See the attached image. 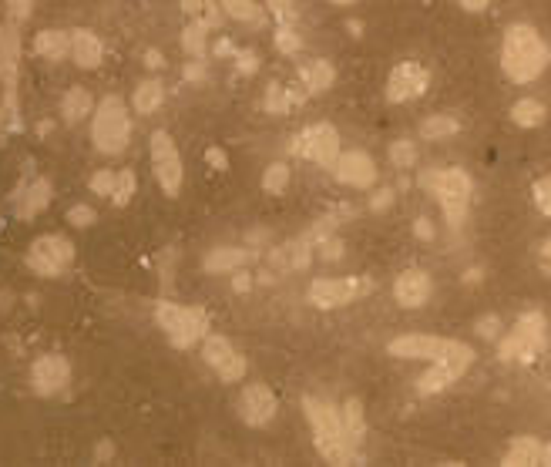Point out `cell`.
<instances>
[{
  "label": "cell",
  "instance_id": "1",
  "mask_svg": "<svg viewBox=\"0 0 551 467\" xmlns=\"http://www.w3.org/2000/svg\"><path fill=\"white\" fill-rule=\"evenodd\" d=\"M551 61V48L545 44L531 24H511L508 34H504V48H501V68L508 74V81L515 84H528L535 81L541 71L548 68Z\"/></svg>",
  "mask_w": 551,
  "mask_h": 467
},
{
  "label": "cell",
  "instance_id": "2",
  "mask_svg": "<svg viewBox=\"0 0 551 467\" xmlns=\"http://www.w3.org/2000/svg\"><path fill=\"white\" fill-rule=\"evenodd\" d=\"M390 357H404V360H434L444 370H451L457 380L471 370L474 350L461 340H447V336H427V333H410L390 340Z\"/></svg>",
  "mask_w": 551,
  "mask_h": 467
},
{
  "label": "cell",
  "instance_id": "3",
  "mask_svg": "<svg viewBox=\"0 0 551 467\" xmlns=\"http://www.w3.org/2000/svg\"><path fill=\"white\" fill-rule=\"evenodd\" d=\"M303 410H306V420H310V427H313L316 451H320L326 461H330V464H353V461H357V451H353L350 441H347V434H343L340 410H336L330 400L306 397Z\"/></svg>",
  "mask_w": 551,
  "mask_h": 467
},
{
  "label": "cell",
  "instance_id": "4",
  "mask_svg": "<svg viewBox=\"0 0 551 467\" xmlns=\"http://www.w3.org/2000/svg\"><path fill=\"white\" fill-rule=\"evenodd\" d=\"M427 192L437 195L444 209L447 226L454 232H461V226L468 222V209H471V195H474V182L464 168H431V172L420 175Z\"/></svg>",
  "mask_w": 551,
  "mask_h": 467
},
{
  "label": "cell",
  "instance_id": "5",
  "mask_svg": "<svg viewBox=\"0 0 551 467\" xmlns=\"http://www.w3.org/2000/svg\"><path fill=\"white\" fill-rule=\"evenodd\" d=\"M91 138H95L98 152L105 155H121L132 142V115L118 95H108L98 105L95 121H91Z\"/></svg>",
  "mask_w": 551,
  "mask_h": 467
},
{
  "label": "cell",
  "instance_id": "6",
  "mask_svg": "<svg viewBox=\"0 0 551 467\" xmlns=\"http://www.w3.org/2000/svg\"><path fill=\"white\" fill-rule=\"evenodd\" d=\"M155 323L162 326L165 336L172 340V347L179 350L205 340V333H209V316H205L202 306H179L162 300L155 306Z\"/></svg>",
  "mask_w": 551,
  "mask_h": 467
},
{
  "label": "cell",
  "instance_id": "7",
  "mask_svg": "<svg viewBox=\"0 0 551 467\" xmlns=\"http://www.w3.org/2000/svg\"><path fill=\"white\" fill-rule=\"evenodd\" d=\"M548 343V323L541 313L518 316V323L498 340V357L504 363H528L535 360Z\"/></svg>",
  "mask_w": 551,
  "mask_h": 467
},
{
  "label": "cell",
  "instance_id": "8",
  "mask_svg": "<svg viewBox=\"0 0 551 467\" xmlns=\"http://www.w3.org/2000/svg\"><path fill=\"white\" fill-rule=\"evenodd\" d=\"M373 289V279L367 276H333V279H313L306 296L316 310H340V306L357 303Z\"/></svg>",
  "mask_w": 551,
  "mask_h": 467
},
{
  "label": "cell",
  "instance_id": "9",
  "mask_svg": "<svg viewBox=\"0 0 551 467\" xmlns=\"http://www.w3.org/2000/svg\"><path fill=\"white\" fill-rule=\"evenodd\" d=\"M152 172H155V182L162 185V192L168 199L182 192V179H185V168H182V155H179V145L175 138L158 128L152 135Z\"/></svg>",
  "mask_w": 551,
  "mask_h": 467
},
{
  "label": "cell",
  "instance_id": "10",
  "mask_svg": "<svg viewBox=\"0 0 551 467\" xmlns=\"http://www.w3.org/2000/svg\"><path fill=\"white\" fill-rule=\"evenodd\" d=\"M74 263V246L64 236H37L27 249V266L37 276H61Z\"/></svg>",
  "mask_w": 551,
  "mask_h": 467
},
{
  "label": "cell",
  "instance_id": "11",
  "mask_svg": "<svg viewBox=\"0 0 551 467\" xmlns=\"http://www.w3.org/2000/svg\"><path fill=\"white\" fill-rule=\"evenodd\" d=\"M293 152L323 168H333L336 158H340V135H336L333 125L320 121V125L303 128V132L293 138Z\"/></svg>",
  "mask_w": 551,
  "mask_h": 467
},
{
  "label": "cell",
  "instance_id": "12",
  "mask_svg": "<svg viewBox=\"0 0 551 467\" xmlns=\"http://www.w3.org/2000/svg\"><path fill=\"white\" fill-rule=\"evenodd\" d=\"M17 71H21V37L11 24L0 31V81H4V108L14 128L21 125L17 121Z\"/></svg>",
  "mask_w": 551,
  "mask_h": 467
},
{
  "label": "cell",
  "instance_id": "13",
  "mask_svg": "<svg viewBox=\"0 0 551 467\" xmlns=\"http://www.w3.org/2000/svg\"><path fill=\"white\" fill-rule=\"evenodd\" d=\"M202 357L209 363L212 370L219 373L222 384H236V380L246 377V357L232 347L226 336H216V333H205V343H202Z\"/></svg>",
  "mask_w": 551,
  "mask_h": 467
},
{
  "label": "cell",
  "instance_id": "14",
  "mask_svg": "<svg viewBox=\"0 0 551 467\" xmlns=\"http://www.w3.org/2000/svg\"><path fill=\"white\" fill-rule=\"evenodd\" d=\"M427 88H431V74H427L424 64L404 61L397 64L387 78V101L390 105H407V101H417L420 95H427Z\"/></svg>",
  "mask_w": 551,
  "mask_h": 467
},
{
  "label": "cell",
  "instance_id": "15",
  "mask_svg": "<svg viewBox=\"0 0 551 467\" xmlns=\"http://www.w3.org/2000/svg\"><path fill=\"white\" fill-rule=\"evenodd\" d=\"M71 380V363L61 357V353H48V357L34 360L31 367V387L37 397H54L68 387Z\"/></svg>",
  "mask_w": 551,
  "mask_h": 467
},
{
  "label": "cell",
  "instance_id": "16",
  "mask_svg": "<svg viewBox=\"0 0 551 467\" xmlns=\"http://www.w3.org/2000/svg\"><path fill=\"white\" fill-rule=\"evenodd\" d=\"M276 394L266 384H249L239 394V417L246 420L249 427H266L269 420L276 417Z\"/></svg>",
  "mask_w": 551,
  "mask_h": 467
},
{
  "label": "cell",
  "instance_id": "17",
  "mask_svg": "<svg viewBox=\"0 0 551 467\" xmlns=\"http://www.w3.org/2000/svg\"><path fill=\"white\" fill-rule=\"evenodd\" d=\"M336 179L343 185H353V189H370L377 182V165L367 152H347L336 158Z\"/></svg>",
  "mask_w": 551,
  "mask_h": 467
},
{
  "label": "cell",
  "instance_id": "18",
  "mask_svg": "<svg viewBox=\"0 0 551 467\" xmlns=\"http://www.w3.org/2000/svg\"><path fill=\"white\" fill-rule=\"evenodd\" d=\"M394 300H397V306H404V310L424 306L427 300H431V276H427L424 269H404L394 283Z\"/></svg>",
  "mask_w": 551,
  "mask_h": 467
},
{
  "label": "cell",
  "instance_id": "19",
  "mask_svg": "<svg viewBox=\"0 0 551 467\" xmlns=\"http://www.w3.org/2000/svg\"><path fill=\"white\" fill-rule=\"evenodd\" d=\"M313 259V239L310 236H300V239H289L283 242L279 249L269 252V266L276 273H289V269H306Z\"/></svg>",
  "mask_w": 551,
  "mask_h": 467
},
{
  "label": "cell",
  "instance_id": "20",
  "mask_svg": "<svg viewBox=\"0 0 551 467\" xmlns=\"http://www.w3.org/2000/svg\"><path fill=\"white\" fill-rule=\"evenodd\" d=\"M71 58L78 68L84 71H95L101 68V61H105V44H101L98 34L84 31V27H78V31H71Z\"/></svg>",
  "mask_w": 551,
  "mask_h": 467
},
{
  "label": "cell",
  "instance_id": "21",
  "mask_svg": "<svg viewBox=\"0 0 551 467\" xmlns=\"http://www.w3.org/2000/svg\"><path fill=\"white\" fill-rule=\"evenodd\" d=\"M333 81H336L333 64L323 61V58H316V61L303 64V68H300V88L306 91V95H323V91L330 88Z\"/></svg>",
  "mask_w": 551,
  "mask_h": 467
},
{
  "label": "cell",
  "instance_id": "22",
  "mask_svg": "<svg viewBox=\"0 0 551 467\" xmlns=\"http://www.w3.org/2000/svg\"><path fill=\"white\" fill-rule=\"evenodd\" d=\"M340 424H343V434H347L350 447L360 451L363 437H367V417H363V404L357 397H350L347 404L340 407Z\"/></svg>",
  "mask_w": 551,
  "mask_h": 467
},
{
  "label": "cell",
  "instance_id": "23",
  "mask_svg": "<svg viewBox=\"0 0 551 467\" xmlns=\"http://www.w3.org/2000/svg\"><path fill=\"white\" fill-rule=\"evenodd\" d=\"M249 263V249H239V246H222V249H212L205 256V273H229V269H239Z\"/></svg>",
  "mask_w": 551,
  "mask_h": 467
},
{
  "label": "cell",
  "instance_id": "24",
  "mask_svg": "<svg viewBox=\"0 0 551 467\" xmlns=\"http://www.w3.org/2000/svg\"><path fill=\"white\" fill-rule=\"evenodd\" d=\"M91 108H95L91 91L88 88H71L61 101V118L68 121V125H81V121L91 115Z\"/></svg>",
  "mask_w": 551,
  "mask_h": 467
},
{
  "label": "cell",
  "instance_id": "25",
  "mask_svg": "<svg viewBox=\"0 0 551 467\" xmlns=\"http://www.w3.org/2000/svg\"><path fill=\"white\" fill-rule=\"evenodd\" d=\"M68 51H71V34H64V31H41L34 37V54H41V58H48V61H61V58H68Z\"/></svg>",
  "mask_w": 551,
  "mask_h": 467
},
{
  "label": "cell",
  "instance_id": "26",
  "mask_svg": "<svg viewBox=\"0 0 551 467\" xmlns=\"http://www.w3.org/2000/svg\"><path fill=\"white\" fill-rule=\"evenodd\" d=\"M538 454H541V441H538V437L521 434V437H515V441L508 444L504 464H508V467H531V464H538Z\"/></svg>",
  "mask_w": 551,
  "mask_h": 467
},
{
  "label": "cell",
  "instance_id": "27",
  "mask_svg": "<svg viewBox=\"0 0 551 467\" xmlns=\"http://www.w3.org/2000/svg\"><path fill=\"white\" fill-rule=\"evenodd\" d=\"M51 182L48 179H37L27 185V192H24V199H21V219H34V216H41L44 209L51 205Z\"/></svg>",
  "mask_w": 551,
  "mask_h": 467
},
{
  "label": "cell",
  "instance_id": "28",
  "mask_svg": "<svg viewBox=\"0 0 551 467\" xmlns=\"http://www.w3.org/2000/svg\"><path fill=\"white\" fill-rule=\"evenodd\" d=\"M162 101H165V88H162V81L158 78L142 81L135 88V95H132V105H135L138 115H155V111L162 108Z\"/></svg>",
  "mask_w": 551,
  "mask_h": 467
},
{
  "label": "cell",
  "instance_id": "29",
  "mask_svg": "<svg viewBox=\"0 0 551 467\" xmlns=\"http://www.w3.org/2000/svg\"><path fill=\"white\" fill-rule=\"evenodd\" d=\"M182 11L189 17V24H202V27H219L222 14H219V0H182Z\"/></svg>",
  "mask_w": 551,
  "mask_h": 467
},
{
  "label": "cell",
  "instance_id": "30",
  "mask_svg": "<svg viewBox=\"0 0 551 467\" xmlns=\"http://www.w3.org/2000/svg\"><path fill=\"white\" fill-rule=\"evenodd\" d=\"M219 4L229 17H236V21L249 24V27H263V21H266V14L259 11L256 0H219Z\"/></svg>",
  "mask_w": 551,
  "mask_h": 467
},
{
  "label": "cell",
  "instance_id": "31",
  "mask_svg": "<svg viewBox=\"0 0 551 467\" xmlns=\"http://www.w3.org/2000/svg\"><path fill=\"white\" fill-rule=\"evenodd\" d=\"M545 118H548V111H545V105H541V101H535V98H521L518 105L511 108V121H515L518 128H538Z\"/></svg>",
  "mask_w": 551,
  "mask_h": 467
},
{
  "label": "cell",
  "instance_id": "32",
  "mask_svg": "<svg viewBox=\"0 0 551 467\" xmlns=\"http://www.w3.org/2000/svg\"><path fill=\"white\" fill-rule=\"evenodd\" d=\"M457 118L451 115H431V118H424V125H420V135L427 138V142H437V138H451L457 132Z\"/></svg>",
  "mask_w": 551,
  "mask_h": 467
},
{
  "label": "cell",
  "instance_id": "33",
  "mask_svg": "<svg viewBox=\"0 0 551 467\" xmlns=\"http://www.w3.org/2000/svg\"><path fill=\"white\" fill-rule=\"evenodd\" d=\"M135 195V172L132 168H121V172H115V189H111V202L118 205V209H125L128 202H132Z\"/></svg>",
  "mask_w": 551,
  "mask_h": 467
},
{
  "label": "cell",
  "instance_id": "34",
  "mask_svg": "<svg viewBox=\"0 0 551 467\" xmlns=\"http://www.w3.org/2000/svg\"><path fill=\"white\" fill-rule=\"evenodd\" d=\"M286 185H289V165L286 162H273L266 168V175H263V189L269 195H279V192H286Z\"/></svg>",
  "mask_w": 551,
  "mask_h": 467
},
{
  "label": "cell",
  "instance_id": "35",
  "mask_svg": "<svg viewBox=\"0 0 551 467\" xmlns=\"http://www.w3.org/2000/svg\"><path fill=\"white\" fill-rule=\"evenodd\" d=\"M205 31H209V27H202V24H189L182 31V48L192 54V58H202L205 54Z\"/></svg>",
  "mask_w": 551,
  "mask_h": 467
},
{
  "label": "cell",
  "instance_id": "36",
  "mask_svg": "<svg viewBox=\"0 0 551 467\" xmlns=\"http://www.w3.org/2000/svg\"><path fill=\"white\" fill-rule=\"evenodd\" d=\"M269 11H273V21H279V27H293V21L300 17V7L293 0H269Z\"/></svg>",
  "mask_w": 551,
  "mask_h": 467
},
{
  "label": "cell",
  "instance_id": "37",
  "mask_svg": "<svg viewBox=\"0 0 551 467\" xmlns=\"http://www.w3.org/2000/svg\"><path fill=\"white\" fill-rule=\"evenodd\" d=\"M390 162H394L397 168H410L417 162V148H414V142H394L390 145Z\"/></svg>",
  "mask_w": 551,
  "mask_h": 467
},
{
  "label": "cell",
  "instance_id": "38",
  "mask_svg": "<svg viewBox=\"0 0 551 467\" xmlns=\"http://www.w3.org/2000/svg\"><path fill=\"white\" fill-rule=\"evenodd\" d=\"M276 48L283 54H296L303 48V37L296 34L293 27H279V31H276Z\"/></svg>",
  "mask_w": 551,
  "mask_h": 467
},
{
  "label": "cell",
  "instance_id": "39",
  "mask_svg": "<svg viewBox=\"0 0 551 467\" xmlns=\"http://www.w3.org/2000/svg\"><path fill=\"white\" fill-rule=\"evenodd\" d=\"M95 219H98V212L91 209V205H71V209H68V222L74 229L95 226Z\"/></svg>",
  "mask_w": 551,
  "mask_h": 467
},
{
  "label": "cell",
  "instance_id": "40",
  "mask_svg": "<svg viewBox=\"0 0 551 467\" xmlns=\"http://www.w3.org/2000/svg\"><path fill=\"white\" fill-rule=\"evenodd\" d=\"M531 195H535V205H538V209L551 219V175H545V179H538L535 189H531Z\"/></svg>",
  "mask_w": 551,
  "mask_h": 467
},
{
  "label": "cell",
  "instance_id": "41",
  "mask_svg": "<svg viewBox=\"0 0 551 467\" xmlns=\"http://www.w3.org/2000/svg\"><path fill=\"white\" fill-rule=\"evenodd\" d=\"M111 189H115V172L101 168V172L91 175V192H95V195H108V199H111Z\"/></svg>",
  "mask_w": 551,
  "mask_h": 467
},
{
  "label": "cell",
  "instance_id": "42",
  "mask_svg": "<svg viewBox=\"0 0 551 467\" xmlns=\"http://www.w3.org/2000/svg\"><path fill=\"white\" fill-rule=\"evenodd\" d=\"M7 7H11V17H14V24H21L31 17V7H34V0H7Z\"/></svg>",
  "mask_w": 551,
  "mask_h": 467
},
{
  "label": "cell",
  "instance_id": "43",
  "mask_svg": "<svg viewBox=\"0 0 551 467\" xmlns=\"http://www.w3.org/2000/svg\"><path fill=\"white\" fill-rule=\"evenodd\" d=\"M390 202H394V192H390V189H380V192L370 199V209H373V212H387Z\"/></svg>",
  "mask_w": 551,
  "mask_h": 467
},
{
  "label": "cell",
  "instance_id": "44",
  "mask_svg": "<svg viewBox=\"0 0 551 467\" xmlns=\"http://www.w3.org/2000/svg\"><path fill=\"white\" fill-rule=\"evenodd\" d=\"M323 256L326 259H340L343 256V242L336 239V236H326L323 239Z\"/></svg>",
  "mask_w": 551,
  "mask_h": 467
},
{
  "label": "cell",
  "instance_id": "45",
  "mask_svg": "<svg viewBox=\"0 0 551 467\" xmlns=\"http://www.w3.org/2000/svg\"><path fill=\"white\" fill-rule=\"evenodd\" d=\"M498 330H501L498 316H488V320H481V323H478V333H481V336H488V340H498Z\"/></svg>",
  "mask_w": 551,
  "mask_h": 467
},
{
  "label": "cell",
  "instance_id": "46",
  "mask_svg": "<svg viewBox=\"0 0 551 467\" xmlns=\"http://www.w3.org/2000/svg\"><path fill=\"white\" fill-rule=\"evenodd\" d=\"M236 58H239V71H246V74H252V71H256V68H259V58H256V54H246V51H239V54H236Z\"/></svg>",
  "mask_w": 551,
  "mask_h": 467
},
{
  "label": "cell",
  "instance_id": "47",
  "mask_svg": "<svg viewBox=\"0 0 551 467\" xmlns=\"http://www.w3.org/2000/svg\"><path fill=\"white\" fill-rule=\"evenodd\" d=\"M185 78L189 81H202L205 78V64H202V58H195L189 68H185Z\"/></svg>",
  "mask_w": 551,
  "mask_h": 467
},
{
  "label": "cell",
  "instance_id": "48",
  "mask_svg": "<svg viewBox=\"0 0 551 467\" xmlns=\"http://www.w3.org/2000/svg\"><path fill=\"white\" fill-rule=\"evenodd\" d=\"M414 229H417V239H434V226L427 219H417Z\"/></svg>",
  "mask_w": 551,
  "mask_h": 467
},
{
  "label": "cell",
  "instance_id": "49",
  "mask_svg": "<svg viewBox=\"0 0 551 467\" xmlns=\"http://www.w3.org/2000/svg\"><path fill=\"white\" fill-rule=\"evenodd\" d=\"M538 259H541V269H545V273L551 276V239L545 242V246H541V252H538Z\"/></svg>",
  "mask_w": 551,
  "mask_h": 467
},
{
  "label": "cell",
  "instance_id": "50",
  "mask_svg": "<svg viewBox=\"0 0 551 467\" xmlns=\"http://www.w3.org/2000/svg\"><path fill=\"white\" fill-rule=\"evenodd\" d=\"M488 4H491V0H461V7H464V11H471V14H481Z\"/></svg>",
  "mask_w": 551,
  "mask_h": 467
},
{
  "label": "cell",
  "instance_id": "51",
  "mask_svg": "<svg viewBox=\"0 0 551 467\" xmlns=\"http://www.w3.org/2000/svg\"><path fill=\"white\" fill-rule=\"evenodd\" d=\"M145 64H148L152 71H158V68H165V58H162L158 51H148V54H145Z\"/></svg>",
  "mask_w": 551,
  "mask_h": 467
},
{
  "label": "cell",
  "instance_id": "52",
  "mask_svg": "<svg viewBox=\"0 0 551 467\" xmlns=\"http://www.w3.org/2000/svg\"><path fill=\"white\" fill-rule=\"evenodd\" d=\"M249 283H252L249 273H236V279H232V289H236V293H246Z\"/></svg>",
  "mask_w": 551,
  "mask_h": 467
},
{
  "label": "cell",
  "instance_id": "53",
  "mask_svg": "<svg viewBox=\"0 0 551 467\" xmlns=\"http://www.w3.org/2000/svg\"><path fill=\"white\" fill-rule=\"evenodd\" d=\"M95 457H98V461H108V457H115V444H111V441H101Z\"/></svg>",
  "mask_w": 551,
  "mask_h": 467
},
{
  "label": "cell",
  "instance_id": "54",
  "mask_svg": "<svg viewBox=\"0 0 551 467\" xmlns=\"http://www.w3.org/2000/svg\"><path fill=\"white\" fill-rule=\"evenodd\" d=\"M209 162L212 165H219V168H226L229 162H226V152H219V148H212V152H209Z\"/></svg>",
  "mask_w": 551,
  "mask_h": 467
},
{
  "label": "cell",
  "instance_id": "55",
  "mask_svg": "<svg viewBox=\"0 0 551 467\" xmlns=\"http://www.w3.org/2000/svg\"><path fill=\"white\" fill-rule=\"evenodd\" d=\"M538 464H548V467H551V444H541V454H538Z\"/></svg>",
  "mask_w": 551,
  "mask_h": 467
},
{
  "label": "cell",
  "instance_id": "56",
  "mask_svg": "<svg viewBox=\"0 0 551 467\" xmlns=\"http://www.w3.org/2000/svg\"><path fill=\"white\" fill-rule=\"evenodd\" d=\"M14 303V296L11 293H4V289H0V310H7V306Z\"/></svg>",
  "mask_w": 551,
  "mask_h": 467
},
{
  "label": "cell",
  "instance_id": "57",
  "mask_svg": "<svg viewBox=\"0 0 551 467\" xmlns=\"http://www.w3.org/2000/svg\"><path fill=\"white\" fill-rule=\"evenodd\" d=\"M330 4H353V0H330Z\"/></svg>",
  "mask_w": 551,
  "mask_h": 467
},
{
  "label": "cell",
  "instance_id": "58",
  "mask_svg": "<svg viewBox=\"0 0 551 467\" xmlns=\"http://www.w3.org/2000/svg\"><path fill=\"white\" fill-rule=\"evenodd\" d=\"M0 121H4V111H0Z\"/></svg>",
  "mask_w": 551,
  "mask_h": 467
},
{
  "label": "cell",
  "instance_id": "59",
  "mask_svg": "<svg viewBox=\"0 0 551 467\" xmlns=\"http://www.w3.org/2000/svg\"><path fill=\"white\" fill-rule=\"evenodd\" d=\"M0 31H4V27H0Z\"/></svg>",
  "mask_w": 551,
  "mask_h": 467
}]
</instances>
